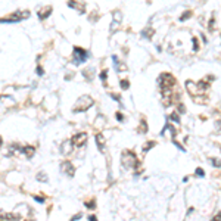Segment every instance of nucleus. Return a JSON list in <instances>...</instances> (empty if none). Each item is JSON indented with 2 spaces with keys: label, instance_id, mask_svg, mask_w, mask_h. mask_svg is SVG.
I'll return each instance as SVG.
<instances>
[{
  "label": "nucleus",
  "instance_id": "f257e3e1",
  "mask_svg": "<svg viewBox=\"0 0 221 221\" xmlns=\"http://www.w3.org/2000/svg\"><path fill=\"white\" fill-rule=\"evenodd\" d=\"M121 162H123V167L124 168H137L139 165V161L136 158V153L133 150H124L123 152V156H121Z\"/></svg>",
  "mask_w": 221,
  "mask_h": 221
},
{
  "label": "nucleus",
  "instance_id": "f03ea898",
  "mask_svg": "<svg viewBox=\"0 0 221 221\" xmlns=\"http://www.w3.org/2000/svg\"><path fill=\"white\" fill-rule=\"evenodd\" d=\"M93 103H94V100H93L90 96H81V97L77 100V103H75L72 112H75V114H78V112H86L88 108L93 106Z\"/></svg>",
  "mask_w": 221,
  "mask_h": 221
},
{
  "label": "nucleus",
  "instance_id": "7ed1b4c3",
  "mask_svg": "<svg viewBox=\"0 0 221 221\" xmlns=\"http://www.w3.org/2000/svg\"><path fill=\"white\" fill-rule=\"evenodd\" d=\"M30 18V12L28 10H22V12H16L7 18H1L0 19V24H13V22H19L21 19H27Z\"/></svg>",
  "mask_w": 221,
  "mask_h": 221
},
{
  "label": "nucleus",
  "instance_id": "20e7f679",
  "mask_svg": "<svg viewBox=\"0 0 221 221\" xmlns=\"http://www.w3.org/2000/svg\"><path fill=\"white\" fill-rule=\"evenodd\" d=\"M159 83H161V90H168L176 86V78L171 74H161Z\"/></svg>",
  "mask_w": 221,
  "mask_h": 221
},
{
  "label": "nucleus",
  "instance_id": "39448f33",
  "mask_svg": "<svg viewBox=\"0 0 221 221\" xmlns=\"http://www.w3.org/2000/svg\"><path fill=\"white\" fill-rule=\"evenodd\" d=\"M88 58V53L84 50V49H81V47H74V65H80V63H83L84 61H87Z\"/></svg>",
  "mask_w": 221,
  "mask_h": 221
},
{
  "label": "nucleus",
  "instance_id": "423d86ee",
  "mask_svg": "<svg viewBox=\"0 0 221 221\" xmlns=\"http://www.w3.org/2000/svg\"><path fill=\"white\" fill-rule=\"evenodd\" d=\"M71 141H72V144L75 147H83L87 143V133H77V134H74Z\"/></svg>",
  "mask_w": 221,
  "mask_h": 221
},
{
  "label": "nucleus",
  "instance_id": "0eeeda50",
  "mask_svg": "<svg viewBox=\"0 0 221 221\" xmlns=\"http://www.w3.org/2000/svg\"><path fill=\"white\" fill-rule=\"evenodd\" d=\"M61 170H62L63 174H66L68 177H74V174H75V168H74V165L69 161H63L61 164Z\"/></svg>",
  "mask_w": 221,
  "mask_h": 221
},
{
  "label": "nucleus",
  "instance_id": "6e6552de",
  "mask_svg": "<svg viewBox=\"0 0 221 221\" xmlns=\"http://www.w3.org/2000/svg\"><path fill=\"white\" fill-rule=\"evenodd\" d=\"M72 149H74L72 141H71V140H65V141L62 143V146H61V153L66 156V155H69V153L72 152Z\"/></svg>",
  "mask_w": 221,
  "mask_h": 221
},
{
  "label": "nucleus",
  "instance_id": "1a4fd4ad",
  "mask_svg": "<svg viewBox=\"0 0 221 221\" xmlns=\"http://www.w3.org/2000/svg\"><path fill=\"white\" fill-rule=\"evenodd\" d=\"M186 87H187V91H189L192 96H196V94L199 93L198 84H195L193 81H187V83H186Z\"/></svg>",
  "mask_w": 221,
  "mask_h": 221
},
{
  "label": "nucleus",
  "instance_id": "9d476101",
  "mask_svg": "<svg viewBox=\"0 0 221 221\" xmlns=\"http://www.w3.org/2000/svg\"><path fill=\"white\" fill-rule=\"evenodd\" d=\"M96 144H97V147H99L100 152L105 150V137L102 134H96Z\"/></svg>",
  "mask_w": 221,
  "mask_h": 221
},
{
  "label": "nucleus",
  "instance_id": "9b49d317",
  "mask_svg": "<svg viewBox=\"0 0 221 221\" xmlns=\"http://www.w3.org/2000/svg\"><path fill=\"white\" fill-rule=\"evenodd\" d=\"M112 59H114V62H115V69H117L118 72L127 71V65H125V63H123V62H118L117 56H112Z\"/></svg>",
  "mask_w": 221,
  "mask_h": 221
},
{
  "label": "nucleus",
  "instance_id": "f8f14e48",
  "mask_svg": "<svg viewBox=\"0 0 221 221\" xmlns=\"http://www.w3.org/2000/svg\"><path fill=\"white\" fill-rule=\"evenodd\" d=\"M22 153H24L27 158H33V155H34V147H33V146H24V147H22Z\"/></svg>",
  "mask_w": 221,
  "mask_h": 221
},
{
  "label": "nucleus",
  "instance_id": "ddd939ff",
  "mask_svg": "<svg viewBox=\"0 0 221 221\" xmlns=\"http://www.w3.org/2000/svg\"><path fill=\"white\" fill-rule=\"evenodd\" d=\"M68 6H69V7H75V9H78L81 13L84 12V6H78V3H75L74 0H68Z\"/></svg>",
  "mask_w": 221,
  "mask_h": 221
},
{
  "label": "nucleus",
  "instance_id": "4468645a",
  "mask_svg": "<svg viewBox=\"0 0 221 221\" xmlns=\"http://www.w3.org/2000/svg\"><path fill=\"white\" fill-rule=\"evenodd\" d=\"M209 164L214 168H221V159H218V158H209Z\"/></svg>",
  "mask_w": 221,
  "mask_h": 221
},
{
  "label": "nucleus",
  "instance_id": "2eb2a0df",
  "mask_svg": "<svg viewBox=\"0 0 221 221\" xmlns=\"http://www.w3.org/2000/svg\"><path fill=\"white\" fill-rule=\"evenodd\" d=\"M36 178H37V181H40V183H46V181H47V176L44 174L43 171H40V173L37 174Z\"/></svg>",
  "mask_w": 221,
  "mask_h": 221
},
{
  "label": "nucleus",
  "instance_id": "dca6fc26",
  "mask_svg": "<svg viewBox=\"0 0 221 221\" xmlns=\"http://www.w3.org/2000/svg\"><path fill=\"white\" fill-rule=\"evenodd\" d=\"M117 21V24H120L121 21H123V16H121V12H114V22Z\"/></svg>",
  "mask_w": 221,
  "mask_h": 221
},
{
  "label": "nucleus",
  "instance_id": "f3484780",
  "mask_svg": "<svg viewBox=\"0 0 221 221\" xmlns=\"http://www.w3.org/2000/svg\"><path fill=\"white\" fill-rule=\"evenodd\" d=\"M105 124V118L102 117V115H99L97 118H96V127H102Z\"/></svg>",
  "mask_w": 221,
  "mask_h": 221
},
{
  "label": "nucleus",
  "instance_id": "a211bd4d",
  "mask_svg": "<svg viewBox=\"0 0 221 221\" xmlns=\"http://www.w3.org/2000/svg\"><path fill=\"white\" fill-rule=\"evenodd\" d=\"M147 131V124H146V121L143 120L141 123H140V128H139V133H146Z\"/></svg>",
  "mask_w": 221,
  "mask_h": 221
},
{
  "label": "nucleus",
  "instance_id": "6ab92c4d",
  "mask_svg": "<svg viewBox=\"0 0 221 221\" xmlns=\"http://www.w3.org/2000/svg\"><path fill=\"white\" fill-rule=\"evenodd\" d=\"M170 120L174 121V123H177V124H180V117H178V114H176V112H173V114L170 115Z\"/></svg>",
  "mask_w": 221,
  "mask_h": 221
},
{
  "label": "nucleus",
  "instance_id": "aec40b11",
  "mask_svg": "<svg viewBox=\"0 0 221 221\" xmlns=\"http://www.w3.org/2000/svg\"><path fill=\"white\" fill-rule=\"evenodd\" d=\"M155 144H156L155 141H147V143L144 144V147H143V150H144V152H147V150H149V149H152V147H153Z\"/></svg>",
  "mask_w": 221,
  "mask_h": 221
},
{
  "label": "nucleus",
  "instance_id": "412c9836",
  "mask_svg": "<svg viewBox=\"0 0 221 221\" xmlns=\"http://www.w3.org/2000/svg\"><path fill=\"white\" fill-rule=\"evenodd\" d=\"M52 12V9L50 7H47V10L46 12H39V16H40V19H44V18H47V15Z\"/></svg>",
  "mask_w": 221,
  "mask_h": 221
},
{
  "label": "nucleus",
  "instance_id": "4be33fe9",
  "mask_svg": "<svg viewBox=\"0 0 221 221\" xmlns=\"http://www.w3.org/2000/svg\"><path fill=\"white\" fill-rule=\"evenodd\" d=\"M120 84H121V88H123V90H127V88L130 87V83H128L127 80H121Z\"/></svg>",
  "mask_w": 221,
  "mask_h": 221
},
{
  "label": "nucleus",
  "instance_id": "5701e85b",
  "mask_svg": "<svg viewBox=\"0 0 221 221\" xmlns=\"http://www.w3.org/2000/svg\"><path fill=\"white\" fill-rule=\"evenodd\" d=\"M195 174H196V177H205V173H203V170H202V168H196Z\"/></svg>",
  "mask_w": 221,
  "mask_h": 221
},
{
  "label": "nucleus",
  "instance_id": "b1692460",
  "mask_svg": "<svg viewBox=\"0 0 221 221\" xmlns=\"http://www.w3.org/2000/svg\"><path fill=\"white\" fill-rule=\"evenodd\" d=\"M186 112V108L183 103H178V114H184Z\"/></svg>",
  "mask_w": 221,
  "mask_h": 221
},
{
  "label": "nucleus",
  "instance_id": "393cba45",
  "mask_svg": "<svg viewBox=\"0 0 221 221\" xmlns=\"http://www.w3.org/2000/svg\"><path fill=\"white\" fill-rule=\"evenodd\" d=\"M199 49V44H198V39H193V52H196Z\"/></svg>",
  "mask_w": 221,
  "mask_h": 221
},
{
  "label": "nucleus",
  "instance_id": "a878e982",
  "mask_svg": "<svg viewBox=\"0 0 221 221\" xmlns=\"http://www.w3.org/2000/svg\"><path fill=\"white\" fill-rule=\"evenodd\" d=\"M86 206H87L88 209H94V206H96V205H94V201H91V202H87V203H86Z\"/></svg>",
  "mask_w": 221,
  "mask_h": 221
},
{
  "label": "nucleus",
  "instance_id": "bb28decb",
  "mask_svg": "<svg viewBox=\"0 0 221 221\" xmlns=\"http://www.w3.org/2000/svg\"><path fill=\"white\" fill-rule=\"evenodd\" d=\"M106 77H108V71L105 69V71H102V72H100V78L105 81V80H106Z\"/></svg>",
  "mask_w": 221,
  "mask_h": 221
},
{
  "label": "nucleus",
  "instance_id": "cd10ccee",
  "mask_svg": "<svg viewBox=\"0 0 221 221\" xmlns=\"http://www.w3.org/2000/svg\"><path fill=\"white\" fill-rule=\"evenodd\" d=\"M211 221H221V211H220V212H218V214H217V215H215V217H214V218H212Z\"/></svg>",
  "mask_w": 221,
  "mask_h": 221
},
{
  "label": "nucleus",
  "instance_id": "c85d7f7f",
  "mask_svg": "<svg viewBox=\"0 0 221 221\" xmlns=\"http://www.w3.org/2000/svg\"><path fill=\"white\" fill-rule=\"evenodd\" d=\"M81 217H83V215H81V214H75V215H74V217H72V218H71V221H77V220H80V218H81Z\"/></svg>",
  "mask_w": 221,
  "mask_h": 221
},
{
  "label": "nucleus",
  "instance_id": "c756f323",
  "mask_svg": "<svg viewBox=\"0 0 221 221\" xmlns=\"http://www.w3.org/2000/svg\"><path fill=\"white\" fill-rule=\"evenodd\" d=\"M34 201H37L39 203H43V202H44L43 198H39V196H34Z\"/></svg>",
  "mask_w": 221,
  "mask_h": 221
},
{
  "label": "nucleus",
  "instance_id": "7c9ffc66",
  "mask_svg": "<svg viewBox=\"0 0 221 221\" xmlns=\"http://www.w3.org/2000/svg\"><path fill=\"white\" fill-rule=\"evenodd\" d=\"M117 120H118V121H123V120H124V117H123V115L118 112V114H117Z\"/></svg>",
  "mask_w": 221,
  "mask_h": 221
},
{
  "label": "nucleus",
  "instance_id": "2f4dec72",
  "mask_svg": "<svg viewBox=\"0 0 221 221\" xmlns=\"http://www.w3.org/2000/svg\"><path fill=\"white\" fill-rule=\"evenodd\" d=\"M37 74H39V75H43V69H42L40 66H37Z\"/></svg>",
  "mask_w": 221,
  "mask_h": 221
},
{
  "label": "nucleus",
  "instance_id": "473e14b6",
  "mask_svg": "<svg viewBox=\"0 0 221 221\" xmlns=\"http://www.w3.org/2000/svg\"><path fill=\"white\" fill-rule=\"evenodd\" d=\"M88 221H97V218H96L94 215H90V217H88Z\"/></svg>",
  "mask_w": 221,
  "mask_h": 221
},
{
  "label": "nucleus",
  "instance_id": "72a5a7b5",
  "mask_svg": "<svg viewBox=\"0 0 221 221\" xmlns=\"http://www.w3.org/2000/svg\"><path fill=\"white\" fill-rule=\"evenodd\" d=\"M1 143H3V139H1V137H0V146H1Z\"/></svg>",
  "mask_w": 221,
  "mask_h": 221
}]
</instances>
